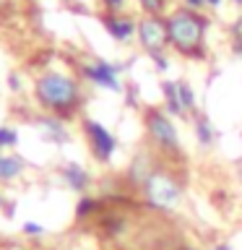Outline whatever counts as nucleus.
Masks as SVG:
<instances>
[{"label": "nucleus", "mask_w": 242, "mask_h": 250, "mask_svg": "<svg viewBox=\"0 0 242 250\" xmlns=\"http://www.w3.org/2000/svg\"><path fill=\"white\" fill-rule=\"evenodd\" d=\"M151 62L156 65V70H159V73H167V70L172 68V60H169V55H167V52L151 55Z\"/></svg>", "instance_id": "nucleus-19"}, {"label": "nucleus", "mask_w": 242, "mask_h": 250, "mask_svg": "<svg viewBox=\"0 0 242 250\" xmlns=\"http://www.w3.org/2000/svg\"><path fill=\"white\" fill-rule=\"evenodd\" d=\"M232 5H237V8H242V0H232Z\"/></svg>", "instance_id": "nucleus-26"}, {"label": "nucleus", "mask_w": 242, "mask_h": 250, "mask_svg": "<svg viewBox=\"0 0 242 250\" xmlns=\"http://www.w3.org/2000/svg\"><path fill=\"white\" fill-rule=\"evenodd\" d=\"M232 50L234 55H242V16H237L232 23Z\"/></svg>", "instance_id": "nucleus-17"}, {"label": "nucleus", "mask_w": 242, "mask_h": 250, "mask_svg": "<svg viewBox=\"0 0 242 250\" xmlns=\"http://www.w3.org/2000/svg\"><path fill=\"white\" fill-rule=\"evenodd\" d=\"M0 3H3V0H0Z\"/></svg>", "instance_id": "nucleus-28"}, {"label": "nucleus", "mask_w": 242, "mask_h": 250, "mask_svg": "<svg viewBox=\"0 0 242 250\" xmlns=\"http://www.w3.org/2000/svg\"><path fill=\"white\" fill-rule=\"evenodd\" d=\"M19 144V133H16L13 128H0V148H11V146H16Z\"/></svg>", "instance_id": "nucleus-18"}, {"label": "nucleus", "mask_w": 242, "mask_h": 250, "mask_svg": "<svg viewBox=\"0 0 242 250\" xmlns=\"http://www.w3.org/2000/svg\"><path fill=\"white\" fill-rule=\"evenodd\" d=\"M206 31H208V19L203 13L177 8L167 16L169 47L187 60L206 58Z\"/></svg>", "instance_id": "nucleus-1"}, {"label": "nucleus", "mask_w": 242, "mask_h": 250, "mask_svg": "<svg viewBox=\"0 0 242 250\" xmlns=\"http://www.w3.org/2000/svg\"><path fill=\"white\" fill-rule=\"evenodd\" d=\"M83 133H86V141H89L94 159L101 164H109V159L117 151V136L97 120H83Z\"/></svg>", "instance_id": "nucleus-7"}, {"label": "nucleus", "mask_w": 242, "mask_h": 250, "mask_svg": "<svg viewBox=\"0 0 242 250\" xmlns=\"http://www.w3.org/2000/svg\"><path fill=\"white\" fill-rule=\"evenodd\" d=\"M128 0H101V5L107 8V13H122V8Z\"/></svg>", "instance_id": "nucleus-20"}, {"label": "nucleus", "mask_w": 242, "mask_h": 250, "mask_svg": "<svg viewBox=\"0 0 242 250\" xmlns=\"http://www.w3.org/2000/svg\"><path fill=\"white\" fill-rule=\"evenodd\" d=\"M143 123H146V133H148V141L156 151L161 154H180L182 151V141H180V130L172 115H167L164 109L159 107H148L143 112Z\"/></svg>", "instance_id": "nucleus-4"}, {"label": "nucleus", "mask_w": 242, "mask_h": 250, "mask_svg": "<svg viewBox=\"0 0 242 250\" xmlns=\"http://www.w3.org/2000/svg\"><path fill=\"white\" fill-rule=\"evenodd\" d=\"M224 5V0H206V11H219Z\"/></svg>", "instance_id": "nucleus-23"}, {"label": "nucleus", "mask_w": 242, "mask_h": 250, "mask_svg": "<svg viewBox=\"0 0 242 250\" xmlns=\"http://www.w3.org/2000/svg\"><path fill=\"white\" fill-rule=\"evenodd\" d=\"M23 159L21 156H11V154H0V183H8V180H16L23 172Z\"/></svg>", "instance_id": "nucleus-13"}, {"label": "nucleus", "mask_w": 242, "mask_h": 250, "mask_svg": "<svg viewBox=\"0 0 242 250\" xmlns=\"http://www.w3.org/2000/svg\"><path fill=\"white\" fill-rule=\"evenodd\" d=\"M180 99H182V107H185V112L187 115H198V97H195V89H193V83H187V81H180Z\"/></svg>", "instance_id": "nucleus-14"}, {"label": "nucleus", "mask_w": 242, "mask_h": 250, "mask_svg": "<svg viewBox=\"0 0 242 250\" xmlns=\"http://www.w3.org/2000/svg\"><path fill=\"white\" fill-rule=\"evenodd\" d=\"M214 250H232V248L226 245V242H219V245H214Z\"/></svg>", "instance_id": "nucleus-24"}, {"label": "nucleus", "mask_w": 242, "mask_h": 250, "mask_svg": "<svg viewBox=\"0 0 242 250\" xmlns=\"http://www.w3.org/2000/svg\"><path fill=\"white\" fill-rule=\"evenodd\" d=\"M136 3L146 16H161L164 8L169 5V0H136Z\"/></svg>", "instance_id": "nucleus-16"}, {"label": "nucleus", "mask_w": 242, "mask_h": 250, "mask_svg": "<svg viewBox=\"0 0 242 250\" xmlns=\"http://www.w3.org/2000/svg\"><path fill=\"white\" fill-rule=\"evenodd\" d=\"M193 136H195L201 148H211L219 138V130L214 128V123H211L206 115H195L193 117Z\"/></svg>", "instance_id": "nucleus-10"}, {"label": "nucleus", "mask_w": 242, "mask_h": 250, "mask_svg": "<svg viewBox=\"0 0 242 250\" xmlns=\"http://www.w3.org/2000/svg\"><path fill=\"white\" fill-rule=\"evenodd\" d=\"M97 211H99V201L91 198V195H81V201H78V206H76V216L86 219V216L97 214Z\"/></svg>", "instance_id": "nucleus-15"}, {"label": "nucleus", "mask_w": 242, "mask_h": 250, "mask_svg": "<svg viewBox=\"0 0 242 250\" xmlns=\"http://www.w3.org/2000/svg\"><path fill=\"white\" fill-rule=\"evenodd\" d=\"M0 203H3V195H0Z\"/></svg>", "instance_id": "nucleus-27"}, {"label": "nucleus", "mask_w": 242, "mask_h": 250, "mask_svg": "<svg viewBox=\"0 0 242 250\" xmlns=\"http://www.w3.org/2000/svg\"><path fill=\"white\" fill-rule=\"evenodd\" d=\"M34 97L39 107H44L52 115H73L83 102L78 81L62 70H47L39 76L34 83Z\"/></svg>", "instance_id": "nucleus-2"}, {"label": "nucleus", "mask_w": 242, "mask_h": 250, "mask_svg": "<svg viewBox=\"0 0 242 250\" xmlns=\"http://www.w3.org/2000/svg\"><path fill=\"white\" fill-rule=\"evenodd\" d=\"M161 94H164V112L172 115V117H185V107H182V99H180V81H167L161 83Z\"/></svg>", "instance_id": "nucleus-9"}, {"label": "nucleus", "mask_w": 242, "mask_h": 250, "mask_svg": "<svg viewBox=\"0 0 242 250\" xmlns=\"http://www.w3.org/2000/svg\"><path fill=\"white\" fill-rule=\"evenodd\" d=\"M182 8L195 11V13H203V11H206V0H182Z\"/></svg>", "instance_id": "nucleus-21"}, {"label": "nucleus", "mask_w": 242, "mask_h": 250, "mask_svg": "<svg viewBox=\"0 0 242 250\" xmlns=\"http://www.w3.org/2000/svg\"><path fill=\"white\" fill-rule=\"evenodd\" d=\"M101 23H104L107 34L120 44L133 42L136 34H138V21L128 13H104L101 16Z\"/></svg>", "instance_id": "nucleus-8"}, {"label": "nucleus", "mask_w": 242, "mask_h": 250, "mask_svg": "<svg viewBox=\"0 0 242 250\" xmlns=\"http://www.w3.org/2000/svg\"><path fill=\"white\" fill-rule=\"evenodd\" d=\"M62 183H65L70 190L83 193L86 188H89V183H91V175L81 167V164L70 162V164H65V167H62Z\"/></svg>", "instance_id": "nucleus-11"}, {"label": "nucleus", "mask_w": 242, "mask_h": 250, "mask_svg": "<svg viewBox=\"0 0 242 250\" xmlns=\"http://www.w3.org/2000/svg\"><path fill=\"white\" fill-rule=\"evenodd\" d=\"M23 232H26V234H42L44 229L37 222H26V224H23Z\"/></svg>", "instance_id": "nucleus-22"}, {"label": "nucleus", "mask_w": 242, "mask_h": 250, "mask_svg": "<svg viewBox=\"0 0 242 250\" xmlns=\"http://www.w3.org/2000/svg\"><path fill=\"white\" fill-rule=\"evenodd\" d=\"M138 44L148 55H159L169 47V34H167V19L161 16H143L138 21Z\"/></svg>", "instance_id": "nucleus-5"}, {"label": "nucleus", "mask_w": 242, "mask_h": 250, "mask_svg": "<svg viewBox=\"0 0 242 250\" xmlns=\"http://www.w3.org/2000/svg\"><path fill=\"white\" fill-rule=\"evenodd\" d=\"M39 125H42V130H44L47 141H52V144H65L68 136H70L68 128H65V123H62L58 115L42 117V120H39Z\"/></svg>", "instance_id": "nucleus-12"}, {"label": "nucleus", "mask_w": 242, "mask_h": 250, "mask_svg": "<svg viewBox=\"0 0 242 250\" xmlns=\"http://www.w3.org/2000/svg\"><path fill=\"white\" fill-rule=\"evenodd\" d=\"M125 65H117V62H109L104 58H94L89 60L86 65L81 68L83 78L99 89H107V91H122V81H120V73H122Z\"/></svg>", "instance_id": "nucleus-6"}, {"label": "nucleus", "mask_w": 242, "mask_h": 250, "mask_svg": "<svg viewBox=\"0 0 242 250\" xmlns=\"http://www.w3.org/2000/svg\"><path fill=\"white\" fill-rule=\"evenodd\" d=\"M141 193H143L146 206L151 211H159V214H172L182 203V185L167 169H154L141 183Z\"/></svg>", "instance_id": "nucleus-3"}, {"label": "nucleus", "mask_w": 242, "mask_h": 250, "mask_svg": "<svg viewBox=\"0 0 242 250\" xmlns=\"http://www.w3.org/2000/svg\"><path fill=\"white\" fill-rule=\"evenodd\" d=\"M180 250H198V248H193V245H182Z\"/></svg>", "instance_id": "nucleus-25"}]
</instances>
